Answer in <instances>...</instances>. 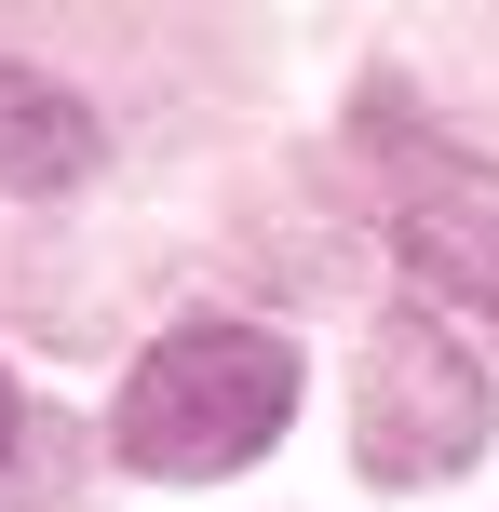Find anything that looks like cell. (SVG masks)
I'll return each instance as SVG.
<instances>
[{
	"mask_svg": "<svg viewBox=\"0 0 499 512\" xmlns=\"http://www.w3.org/2000/svg\"><path fill=\"white\" fill-rule=\"evenodd\" d=\"M284 418H297V351L270 324H176L162 351H135L108 445L149 486H216V472L270 459Z\"/></svg>",
	"mask_w": 499,
	"mask_h": 512,
	"instance_id": "cell-1",
	"label": "cell"
},
{
	"mask_svg": "<svg viewBox=\"0 0 499 512\" xmlns=\"http://www.w3.org/2000/svg\"><path fill=\"white\" fill-rule=\"evenodd\" d=\"M486 459V364L432 310H392L365 351V472L378 486H446Z\"/></svg>",
	"mask_w": 499,
	"mask_h": 512,
	"instance_id": "cell-2",
	"label": "cell"
},
{
	"mask_svg": "<svg viewBox=\"0 0 499 512\" xmlns=\"http://www.w3.org/2000/svg\"><path fill=\"white\" fill-rule=\"evenodd\" d=\"M392 243H405V270H419L446 310H486V324H499V176H486V162L405 149V203H392Z\"/></svg>",
	"mask_w": 499,
	"mask_h": 512,
	"instance_id": "cell-3",
	"label": "cell"
},
{
	"mask_svg": "<svg viewBox=\"0 0 499 512\" xmlns=\"http://www.w3.org/2000/svg\"><path fill=\"white\" fill-rule=\"evenodd\" d=\"M95 176V122H81L68 81L0 68V189H81Z\"/></svg>",
	"mask_w": 499,
	"mask_h": 512,
	"instance_id": "cell-4",
	"label": "cell"
},
{
	"mask_svg": "<svg viewBox=\"0 0 499 512\" xmlns=\"http://www.w3.org/2000/svg\"><path fill=\"white\" fill-rule=\"evenodd\" d=\"M14 432H27V405H14V378H0V459H14Z\"/></svg>",
	"mask_w": 499,
	"mask_h": 512,
	"instance_id": "cell-5",
	"label": "cell"
}]
</instances>
